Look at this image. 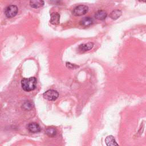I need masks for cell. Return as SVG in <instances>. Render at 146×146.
Here are the masks:
<instances>
[{
  "label": "cell",
  "instance_id": "ba28073f",
  "mask_svg": "<svg viewBox=\"0 0 146 146\" xmlns=\"http://www.w3.org/2000/svg\"><path fill=\"white\" fill-rule=\"evenodd\" d=\"M43 0H30V5L31 7L34 9L39 8L44 5Z\"/></svg>",
  "mask_w": 146,
  "mask_h": 146
},
{
  "label": "cell",
  "instance_id": "7c38bea8",
  "mask_svg": "<svg viewBox=\"0 0 146 146\" xmlns=\"http://www.w3.org/2000/svg\"><path fill=\"white\" fill-rule=\"evenodd\" d=\"M45 132L47 136L51 137H55L57 134L56 129L54 127H48L45 131Z\"/></svg>",
  "mask_w": 146,
  "mask_h": 146
},
{
  "label": "cell",
  "instance_id": "5b68a950",
  "mask_svg": "<svg viewBox=\"0 0 146 146\" xmlns=\"http://www.w3.org/2000/svg\"><path fill=\"white\" fill-rule=\"evenodd\" d=\"M27 129L31 133H38L40 131L41 129L38 124L36 123H31L27 126Z\"/></svg>",
  "mask_w": 146,
  "mask_h": 146
},
{
  "label": "cell",
  "instance_id": "3957f363",
  "mask_svg": "<svg viewBox=\"0 0 146 146\" xmlns=\"http://www.w3.org/2000/svg\"><path fill=\"white\" fill-rule=\"evenodd\" d=\"M43 98L50 101H54L59 96L58 92L54 90H49L46 91L45 92L43 93Z\"/></svg>",
  "mask_w": 146,
  "mask_h": 146
},
{
  "label": "cell",
  "instance_id": "5bb4252c",
  "mask_svg": "<svg viewBox=\"0 0 146 146\" xmlns=\"http://www.w3.org/2000/svg\"><path fill=\"white\" fill-rule=\"evenodd\" d=\"M33 107V103L29 101H26L22 104V107L25 110H30Z\"/></svg>",
  "mask_w": 146,
  "mask_h": 146
},
{
  "label": "cell",
  "instance_id": "9c48e42d",
  "mask_svg": "<svg viewBox=\"0 0 146 146\" xmlns=\"http://www.w3.org/2000/svg\"><path fill=\"white\" fill-rule=\"evenodd\" d=\"M94 47V43L92 42H88L79 45L78 48L81 51H86L90 50Z\"/></svg>",
  "mask_w": 146,
  "mask_h": 146
},
{
  "label": "cell",
  "instance_id": "8fae6325",
  "mask_svg": "<svg viewBox=\"0 0 146 146\" xmlns=\"http://www.w3.org/2000/svg\"><path fill=\"white\" fill-rule=\"evenodd\" d=\"M105 142L106 145L108 146H113L118 145V144L115 141L114 137L112 135L108 136L105 139Z\"/></svg>",
  "mask_w": 146,
  "mask_h": 146
},
{
  "label": "cell",
  "instance_id": "277c9868",
  "mask_svg": "<svg viewBox=\"0 0 146 146\" xmlns=\"http://www.w3.org/2000/svg\"><path fill=\"white\" fill-rule=\"evenodd\" d=\"M18 13V7L15 5H10L7 6L5 11V15L9 18H13L15 17Z\"/></svg>",
  "mask_w": 146,
  "mask_h": 146
},
{
  "label": "cell",
  "instance_id": "52a82bcc",
  "mask_svg": "<svg viewBox=\"0 0 146 146\" xmlns=\"http://www.w3.org/2000/svg\"><path fill=\"white\" fill-rule=\"evenodd\" d=\"M93 22H94V21L92 18L87 17H84L83 19H82L80 20L79 23L82 26L88 27V26H91L93 23Z\"/></svg>",
  "mask_w": 146,
  "mask_h": 146
},
{
  "label": "cell",
  "instance_id": "30bf717a",
  "mask_svg": "<svg viewBox=\"0 0 146 146\" xmlns=\"http://www.w3.org/2000/svg\"><path fill=\"white\" fill-rule=\"evenodd\" d=\"M107 13L104 10H98L95 13V18L98 20H104L106 18Z\"/></svg>",
  "mask_w": 146,
  "mask_h": 146
},
{
  "label": "cell",
  "instance_id": "8992f818",
  "mask_svg": "<svg viewBox=\"0 0 146 146\" xmlns=\"http://www.w3.org/2000/svg\"><path fill=\"white\" fill-rule=\"evenodd\" d=\"M60 15L56 12H54L51 14L50 15V23L52 25H56L59 23Z\"/></svg>",
  "mask_w": 146,
  "mask_h": 146
},
{
  "label": "cell",
  "instance_id": "9a60e30c",
  "mask_svg": "<svg viewBox=\"0 0 146 146\" xmlns=\"http://www.w3.org/2000/svg\"><path fill=\"white\" fill-rule=\"evenodd\" d=\"M74 64L70 63H67V66L70 68H74Z\"/></svg>",
  "mask_w": 146,
  "mask_h": 146
},
{
  "label": "cell",
  "instance_id": "6da1fadb",
  "mask_svg": "<svg viewBox=\"0 0 146 146\" xmlns=\"http://www.w3.org/2000/svg\"><path fill=\"white\" fill-rule=\"evenodd\" d=\"M37 80L35 77L24 78L21 80V86L23 90L26 92H30L35 89Z\"/></svg>",
  "mask_w": 146,
  "mask_h": 146
},
{
  "label": "cell",
  "instance_id": "2e32d148",
  "mask_svg": "<svg viewBox=\"0 0 146 146\" xmlns=\"http://www.w3.org/2000/svg\"><path fill=\"white\" fill-rule=\"evenodd\" d=\"M140 1H141V2H145V0H139Z\"/></svg>",
  "mask_w": 146,
  "mask_h": 146
},
{
  "label": "cell",
  "instance_id": "7a4b0ae2",
  "mask_svg": "<svg viewBox=\"0 0 146 146\" xmlns=\"http://www.w3.org/2000/svg\"><path fill=\"white\" fill-rule=\"evenodd\" d=\"M88 10V6L83 5H79L75 7L72 11V14L75 16H81L86 14Z\"/></svg>",
  "mask_w": 146,
  "mask_h": 146
},
{
  "label": "cell",
  "instance_id": "4fadbf2b",
  "mask_svg": "<svg viewBox=\"0 0 146 146\" xmlns=\"http://www.w3.org/2000/svg\"><path fill=\"white\" fill-rule=\"evenodd\" d=\"M121 14H122V12H121V10H115L112 11L111 13V14L110 15V17L112 19L116 20L121 15Z\"/></svg>",
  "mask_w": 146,
  "mask_h": 146
}]
</instances>
